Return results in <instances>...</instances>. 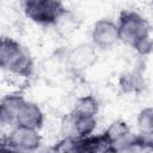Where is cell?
<instances>
[{
    "instance_id": "8",
    "label": "cell",
    "mask_w": 153,
    "mask_h": 153,
    "mask_svg": "<svg viewBox=\"0 0 153 153\" xmlns=\"http://www.w3.org/2000/svg\"><path fill=\"white\" fill-rule=\"evenodd\" d=\"M44 123V114L35 102L24 99L17 111L14 127H25L39 130Z\"/></svg>"
},
{
    "instance_id": "7",
    "label": "cell",
    "mask_w": 153,
    "mask_h": 153,
    "mask_svg": "<svg viewBox=\"0 0 153 153\" xmlns=\"http://www.w3.org/2000/svg\"><path fill=\"white\" fill-rule=\"evenodd\" d=\"M7 146L24 153H31L37 151L42 145V136L38 130L14 127L7 136Z\"/></svg>"
},
{
    "instance_id": "6",
    "label": "cell",
    "mask_w": 153,
    "mask_h": 153,
    "mask_svg": "<svg viewBox=\"0 0 153 153\" xmlns=\"http://www.w3.org/2000/svg\"><path fill=\"white\" fill-rule=\"evenodd\" d=\"M97 61L96 48L90 43H81L72 48L66 55V63L73 73H84Z\"/></svg>"
},
{
    "instance_id": "9",
    "label": "cell",
    "mask_w": 153,
    "mask_h": 153,
    "mask_svg": "<svg viewBox=\"0 0 153 153\" xmlns=\"http://www.w3.org/2000/svg\"><path fill=\"white\" fill-rule=\"evenodd\" d=\"M118 87L126 94H139L146 87L145 75L141 68L126 71L118 76Z\"/></svg>"
},
{
    "instance_id": "11",
    "label": "cell",
    "mask_w": 153,
    "mask_h": 153,
    "mask_svg": "<svg viewBox=\"0 0 153 153\" xmlns=\"http://www.w3.org/2000/svg\"><path fill=\"white\" fill-rule=\"evenodd\" d=\"M136 127L142 136H153V106H145L136 116Z\"/></svg>"
},
{
    "instance_id": "13",
    "label": "cell",
    "mask_w": 153,
    "mask_h": 153,
    "mask_svg": "<svg viewBox=\"0 0 153 153\" xmlns=\"http://www.w3.org/2000/svg\"><path fill=\"white\" fill-rule=\"evenodd\" d=\"M75 16L69 12V10H67V12L60 18L54 27H56V30H59L61 33H69L78 27V25H75Z\"/></svg>"
},
{
    "instance_id": "4",
    "label": "cell",
    "mask_w": 153,
    "mask_h": 153,
    "mask_svg": "<svg viewBox=\"0 0 153 153\" xmlns=\"http://www.w3.org/2000/svg\"><path fill=\"white\" fill-rule=\"evenodd\" d=\"M97 126V116L71 110L61 120V133L66 139L78 140L92 135Z\"/></svg>"
},
{
    "instance_id": "12",
    "label": "cell",
    "mask_w": 153,
    "mask_h": 153,
    "mask_svg": "<svg viewBox=\"0 0 153 153\" xmlns=\"http://www.w3.org/2000/svg\"><path fill=\"white\" fill-rule=\"evenodd\" d=\"M73 110L87 114V115H92V116H97L98 111H99V103L97 100V98L92 94H87V96H82L79 97L74 105H73Z\"/></svg>"
},
{
    "instance_id": "2",
    "label": "cell",
    "mask_w": 153,
    "mask_h": 153,
    "mask_svg": "<svg viewBox=\"0 0 153 153\" xmlns=\"http://www.w3.org/2000/svg\"><path fill=\"white\" fill-rule=\"evenodd\" d=\"M0 66L4 71L22 78L31 76L35 71L30 51L20 42L7 36L0 42Z\"/></svg>"
},
{
    "instance_id": "10",
    "label": "cell",
    "mask_w": 153,
    "mask_h": 153,
    "mask_svg": "<svg viewBox=\"0 0 153 153\" xmlns=\"http://www.w3.org/2000/svg\"><path fill=\"white\" fill-rule=\"evenodd\" d=\"M25 98L20 94L11 93L1 98L0 102V122L4 126H13L16 121L17 111Z\"/></svg>"
},
{
    "instance_id": "3",
    "label": "cell",
    "mask_w": 153,
    "mask_h": 153,
    "mask_svg": "<svg viewBox=\"0 0 153 153\" xmlns=\"http://www.w3.org/2000/svg\"><path fill=\"white\" fill-rule=\"evenodd\" d=\"M22 8L29 20L41 26H55L68 10L57 0H25Z\"/></svg>"
},
{
    "instance_id": "1",
    "label": "cell",
    "mask_w": 153,
    "mask_h": 153,
    "mask_svg": "<svg viewBox=\"0 0 153 153\" xmlns=\"http://www.w3.org/2000/svg\"><path fill=\"white\" fill-rule=\"evenodd\" d=\"M120 41L145 56L153 51L152 26L147 18L135 10H122L117 19Z\"/></svg>"
},
{
    "instance_id": "15",
    "label": "cell",
    "mask_w": 153,
    "mask_h": 153,
    "mask_svg": "<svg viewBox=\"0 0 153 153\" xmlns=\"http://www.w3.org/2000/svg\"><path fill=\"white\" fill-rule=\"evenodd\" d=\"M151 6H152V8H153V2H151Z\"/></svg>"
},
{
    "instance_id": "14",
    "label": "cell",
    "mask_w": 153,
    "mask_h": 153,
    "mask_svg": "<svg viewBox=\"0 0 153 153\" xmlns=\"http://www.w3.org/2000/svg\"><path fill=\"white\" fill-rule=\"evenodd\" d=\"M1 153H24V152H20V151H17L14 148H11V147H6L5 145H2V149H1Z\"/></svg>"
},
{
    "instance_id": "5",
    "label": "cell",
    "mask_w": 153,
    "mask_h": 153,
    "mask_svg": "<svg viewBox=\"0 0 153 153\" xmlns=\"http://www.w3.org/2000/svg\"><path fill=\"white\" fill-rule=\"evenodd\" d=\"M120 41L117 22L110 18L98 19L91 29V44L100 50H108Z\"/></svg>"
}]
</instances>
